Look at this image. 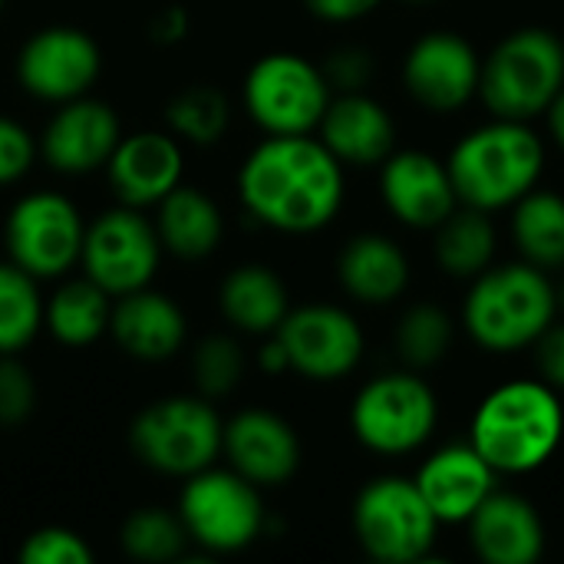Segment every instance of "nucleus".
Wrapping results in <instances>:
<instances>
[{
	"label": "nucleus",
	"instance_id": "obj_36",
	"mask_svg": "<svg viewBox=\"0 0 564 564\" xmlns=\"http://www.w3.org/2000/svg\"><path fill=\"white\" fill-rule=\"evenodd\" d=\"M40 403L36 377L33 370L20 360V354H3L0 357V426L13 430L23 426Z\"/></svg>",
	"mask_w": 564,
	"mask_h": 564
},
{
	"label": "nucleus",
	"instance_id": "obj_2",
	"mask_svg": "<svg viewBox=\"0 0 564 564\" xmlns=\"http://www.w3.org/2000/svg\"><path fill=\"white\" fill-rule=\"evenodd\" d=\"M562 393L539 380H509L482 397L473 413L469 443L499 476H529L562 446Z\"/></svg>",
	"mask_w": 564,
	"mask_h": 564
},
{
	"label": "nucleus",
	"instance_id": "obj_30",
	"mask_svg": "<svg viewBox=\"0 0 564 564\" xmlns=\"http://www.w3.org/2000/svg\"><path fill=\"white\" fill-rule=\"evenodd\" d=\"M43 304L40 281L10 258L0 261V357L23 354L43 334Z\"/></svg>",
	"mask_w": 564,
	"mask_h": 564
},
{
	"label": "nucleus",
	"instance_id": "obj_37",
	"mask_svg": "<svg viewBox=\"0 0 564 564\" xmlns=\"http://www.w3.org/2000/svg\"><path fill=\"white\" fill-rule=\"evenodd\" d=\"M40 159V139L13 116L0 112V188L30 175Z\"/></svg>",
	"mask_w": 564,
	"mask_h": 564
},
{
	"label": "nucleus",
	"instance_id": "obj_35",
	"mask_svg": "<svg viewBox=\"0 0 564 564\" xmlns=\"http://www.w3.org/2000/svg\"><path fill=\"white\" fill-rule=\"evenodd\" d=\"M17 558L23 564H93V545L66 525H40L23 542Z\"/></svg>",
	"mask_w": 564,
	"mask_h": 564
},
{
	"label": "nucleus",
	"instance_id": "obj_46",
	"mask_svg": "<svg viewBox=\"0 0 564 564\" xmlns=\"http://www.w3.org/2000/svg\"><path fill=\"white\" fill-rule=\"evenodd\" d=\"M3 3H7V0H0V13H3Z\"/></svg>",
	"mask_w": 564,
	"mask_h": 564
},
{
	"label": "nucleus",
	"instance_id": "obj_38",
	"mask_svg": "<svg viewBox=\"0 0 564 564\" xmlns=\"http://www.w3.org/2000/svg\"><path fill=\"white\" fill-rule=\"evenodd\" d=\"M321 69L334 93H357L373 79V56L364 46H337L321 63Z\"/></svg>",
	"mask_w": 564,
	"mask_h": 564
},
{
	"label": "nucleus",
	"instance_id": "obj_25",
	"mask_svg": "<svg viewBox=\"0 0 564 564\" xmlns=\"http://www.w3.org/2000/svg\"><path fill=\"white\" fill-rule=\"evenodd\" d=\"M155 231L162 251L178 261H205L225 241V212L198 185L182 182L155 205Z\"/></svg>",
	"mask_w": 564,
	"mask_h": 564
},
{
	"label": "nucleus",
	"instance_id": "obj_43",
	"mask_svg": "<svg viewBox=\"0 0 564 564\" xmlns=\"http://www.w3.org/2000/svg\"><path fill=\"white\" fill-rule=\"evenodd\" d=\"M545 119H549V135L555 139V145L564 152V89L555 96V102L549 106Z\"/></svg>",
	"mask_w": 564,
	"mask_h": 564
},
{
	"label": "nucleus",
	"instance_id": "obj_16",
	"mask_svg": "<svg viewBox=\"0 0 564 564\" xmlns=\"http://www.w3.org/2000/svg\"><path fill=\"white\" fill-rule=\"evenodd\" d=\"M122 135L126 132L119 112L109 102L96 99L93 93H86L79 99L59 102L36 139H40V159L56 175L83 178L106 169Z\"/></svg>",
	"mask_w": 564,
	"mask_h": 564
},
{
	"label": "nucleus",
	"instance_id": "obj_22",
	"mask_svg": "<svg viewBox=\"0 0 564 564\" xmlns=\"http://www.w3.org/2000/svg\"><path fill=\"white\" fill-rule=\"evenodd\" d=\"M314 135L340 165H380L397 149V122L390 109L367 89L334 93Z\"/></svg>",
	"mask_w": 564,
	"mask_h": 564
},
{
	"label": "nucleus",
	"instance_id": "obj_1",
	"mask_svg": "<svg viewBox=\"0 0 564 564\" xmlns=\"http://www.w3.org/2000/svg\"><path fill=\"white\" fill-rule=\"evenodd\" d=\"M238 198L258 225L281 235L324 231L344 205L347 178L337 155L311 135H264L241 169Z\"/></svg>",
	"mask_w": 564,
	"mask_h": 564
},
{
	"label": "nucleus",
	"instance_id": "obj_29",
	"mask_svg": "<svg viewBox=\"0 0 564 564\" xmlns=\"http://www.w3.org/2000/svg\"><path fill=\"white\" fill-rule=\"evenodd\" d=\"M496 225L489 212L459 205L440 228H436V261L449 278L473 281L496 261Z\"/></svg>",
	"mask_w": 564,
	"mask_h": 564
},
{
	"label": "nucleus",
	"instance_id": "obj_33",
	"mask_svg": "<svg viewBox=\"0 0 564 564\" xmlns=\"http://www.w3.org/2000/svg\"><path fill=\"white\" fill-rule=\"evenodd\" d=\"M453 347V321L436 304L410 307L397 324V354L410 370H430L446 360Z\"/></svg>",
	"mask_w": 564,
	"mask_h": 564
},
{
	"label": "nucleus",
	"instance_id": "obj_10",
	"mask_svg": "<svg viewBox=\"0 0 564 564\" xmlns=\"http://www.w3.org/2000/svg\"><path fill=\"white\" fill-rule=\"evenodd\" d=\"M354 535L367 558L380 564L423 562L440 522L410 476H377L354 499Z\"/></svg>",
	"mask_w": 564,
	"mask_h": 564
},
{
	"label": "nucleus",
	"instance_id": "obj_41",
	"mask_svg": "<svg viewBox=\"0 0 564 564\" xmlns=\"http://www.w3.org/2000/svg\"><path fill=\"white\" fill-rule=\"evenodd\" d=\"M149 33H152V40H155V43H162V46L182 43V40L188 36V10H185V7H178V3L162 7V10L152 17Z\"/></svg>",
	"mask_w": 564,
	"mask_h": 564
},
{
	"label": "nucleus",
	"instance_id": "obj_28",
	"mask_svg": "<svg viewBox=\"0 0 564 564\" xmlns=\"http://www.w3.org/2000/svg\"><path fill=\"white\" fill-rule=\"evenodd\" d=\"M512 238L522 261L555 271L564 268V195L535 185L512 205Z\"/></svg>",
	"mask_w": 564,
	"mask_h": 564
},
{
	"label": "nucleus",
	"instance_id": "obj_44",
	"mask_svg": "<svg viewBox=\"0 0 564 564\" xmlns=\"http://www.w3.org/2000/svg\"><path fill=\"white\" fill-rule=\"evenodd\" d=\"M555 291H558V307H564V281L555 288Z\"/></svg>",
	"mask_w": 564,
	"mask_h": 564
},
{
	"label": "nucleus",
	"instance_id": "obj_14",
	"mask_svg": "<svg viewBox=\"0 0 564 564\" xmlns=\"http://www.w3.org/2000/svg\"><path fill=\"white\" fill-rule=\"evenodd\" d=\"M274 337L288 354L291 373L311 383H334L350 377L367 350L360 321L337 304L291 307Z\"/></svg>",
	"mask_w": 564,
	"mask_h": 564
},
{
	"label": "nucleus",
	"instance_id": "obj_18",
	"mask_svg": "<svg viewBox=\"0 0 564 564\" xmlns=\"http://www.w3.org/2000/svg\"><path fill=\"white\" fill-rule=\"evenodd\" d=\"M301 436L274 410L248 406L225 420L221 459L258 489L284 486L301 469Z\"/></svg>",
	"mask_w": 564,
	"mask_h": 564
},
{
	"label": "nucleus",
	"instance_id": "obj_23",
	"mask_svg": "<svg viewBox=\"0 0 564 564\" xmlns=\"http://www.w3.org/2000/svg\"><path fill=\"white\" fill-rule=\"evenodd\" d=\"M466 525L486 564H535L545 552V522L525 496L496 489Z\"/></svg>",
	"mask_w": 564,
	"mask_h": 564
},
{
	"label": "nucleus",
	"instance_id": "obj_42",
	"mask_svg": "<svg viewBox=\"0 0 564 564\" xmlns=\"http://www.w3.org/2000/svg\"><path fill=\"white\" fill-rule=\"evenodd\" d=\"M254 364H258V367H261L264 373H271V377L291 373L288 354H284V347H281V340H278L274 334L261 337V347H258V357H254Z\"/></svg>",
	"mask_w": 564,
	"mask_h": 564
},
{
	"label": "nucleus",
	"instance_id": "obj_45",
	"mask_svg": "<svg viewBox=\"0 0 564 564\" xmlns=\"http://www.w3.org/2000/svg\"><path fill=\"white\" fill-rule=\"evenodd\" d=\"M410 3H430V0H410Z\"/></svg>",
	"mask_w": 564,
	"mask_h": 564
},
{
	"label": "nucleus",
	"instance_id": "obj_3",
	"mask_svg": "<svg viewBox=\"0 0 564 564\" xmlns=\"http://www.w3.org/2000/svg\"><path fill=\"white\" fill-rule=\"evenodd\" d=\"M446 165L459 205L492 215L512 208L542 182L545 142L532 122L492 116L486 126H476L453 145Z\"/></svg>",
	"mask_w": 564,
	"mask_h": 564
},
{
	"label": "nucleus",
	"instance_id": "obj_19",
	"mask_svg": "<svg viewBox=\"0 0 564 564\" xmlns=\"http://www.w3.org/2000/svg\"><path fill=\"white\" fill-rule=\"evenodd\" d=\"M106 178L116 202L149 212L185 182V145L169 129L126 132L106 162Z\"/></svg>",
	"mask_w": 564,
	"mask_h": 564
},
{
	"label": "nucleus",
	"instance_id": "obj_13",
	"mask_svg": "<svg viewBox=\"0 0 564 564\" xmlns=\"http://www.w3.org/2000/svg\"><path fill=\"white\" fill-rule=\"evenodd\" d=\"M13 73L26 96L46 106H59L93 93L102 76V50L83 26L50 23L23 40L13 59Z\"/></svg>",
	"mask_w": 564,
	"mask_h": 564
},
{
	"label": "nucleus",
	"instance_id": "obj_12",
	"mask_svg": "<svg viewBox=\"0 0 564 564\" xmlns=\"http://www.w3.org/2000/svg\"><path fill=\"white\" fill-rule=\"evenodd\" d=\"M162 258L165 251L155 221L145 215V208L116 202L112 208L86 221L79 271L96 281L109 297L149 288L159 274Z\"/></svg>",
	"mask_w": 564,
	"mask_h": 564
},
{
	"label": "nucleus",
	"instance_id": "obj_8",
	"mask_svg": "<svg viewBox=\"0 0 564 564\" xmlns=\"http://www.w3.org/2000/svg\"><path fill=\"white\" fill-rule=\"evenodd\" d=\"M440 423V400L420 370H390L367 380L350 403L357 443L377 456H410L430 443Z\"/></svg>",
	"mask_w": 564,
	"mask_h": 564
},
{
	"label": "nucleus",
	"instance_id": "obj_17",
	"mask_svg": "<svg viewBox=\"0 0 564 564\" xmlns=\"http://www.w3.org/2000/svg\"><path fill=\"white\" fill-rule=\"evenodd\" d=\"M380 198L413 231H436L459 208L449 165L423 149H393L380 162Z\"/></svg>",
	"mask_w": 564,
	"mask_h": 564
},
{
	"label": "nucleus",
	"instance_id": "obj_31",
	"mask_svg": "<svg viewBox=\"0 0 564 564\" xmlns=\"http://www.w3.org/2000/svg\"><path fill=\"white\" fill-rule=\"evenodd\" d=\"M165 122H169V132L182 145L208 149L225 139V132L231 126V102L218 86L195 83L172 96V102L165 109Z\"/></svg>",
	"mask_w": 564,
	"mask_h": 564
},
{
	"label": "nucleus",
	"instance_id": "obj_21",
	"mask_svg": "<svg viewBox=\"0 0 564 564\" xmlns=\"http://www.w3.org/2000/svg\"><path fill=\"white\" fill-rule=\"evenodd\" d=\"M109 337L135 364H169L188 340V317L172 294L149 284L112 301Z\"/></svg>",
	"mask_w": 564,
	"mask_h": 564
},
{
	"label": "nucleus",
	"instance_id": "obj_34",
	"mask_svg": "<svg viewBox=\"0 0 564 564\" xmlns=\"http://www.w3.org/2000/svg\"><path fill=\"white\" fill-rule=\"evenodd\" d=\"M248 370V357L245 347L238 344V337L231 334H215L205 337L195 350H192V380H195V393L208 397V400H225L231 397Z\"/></svg>",
	"mask_w": 564,
	"mask_h": 564
},
{
	"label": "nucleus",
	"instance_id": "obj_7",
	"mask_svg": "<svg viewBox=\"0 0 564 564\" xmlns=\"http://www.w3.org/2000/svg\"><path fill=\"white\" fill-rule=\"evenodd\" d=\"M175 512L202 555L245 552L268 532L264 489L218 463L182 479Z\"/></svg>",
	"mask_w": 564,
	"mask_h": 564
},
{
	"label": "nucleus",
	"instance_id": "obj_39",
	"mask_svg": "<svg viewBox=\"0 0 564 564\" xmlns=\"http://www.w3.org/2000/svg\"><path fill=\"white\" fill-rule=\"evenodd\" d=\"M535 364H539V377L564 393V324H552L539 340H535Z\"/></svg>",
	"mask_w": 564,
	"mask_h": 564
},
{
	"label": "nucleus",
	"instance_id": "obj_26",
	"mask_svg": "<svg viewBox=\"0 0 564 564\" xmlns=\"http://www.w3.org/2000/svg\"><path fill=\"white\" fill-rule=\"evenodd\" d=\"M291 307L294 304H291L284 278L261 261L231 268L218 288V311L225 324L248 337L274 334Z\"/></svg>",
	"mask_w": 564,
	"mask_h": 564
},
{
	"label": "nucleus",
	"instance_id": "obj_5",
	"mask_svg": "<svg viewBox=\"0 0 564 564\" xmlns=\"http://www.w3.org/2000/svg\"><path fill=\"white\" fill-rule=\"evenodd\" d=\"M225 420L202 393H169L145 403L129 423L132 456L165 479H188L221 459Z\"/></svg>",
	"mask_w": 564,
	"mask_h": 564
},
{
	"label": "nucleus",
	"instance_id": "obj_4",
	"mask_svg": "<svg viewBox=\"0 0 564 564\" xmlns=\"http://www.w3.org/2000/svg\"><path fill=\"white\" fill-rule=\"evenodd\" d=\"M558 291L552 278L529 264H489L479 278H473L463 327L489 354H512L535 347V340L555 324Z\"/></svg>",
	"mask_w": 564,
	"mask_h": 564
},
{
	"label": "nucleus",
	"instance_id": "obj_15",
	"mask_svg": "<svg viewBox=\"0 0 564 564\" xmlns=\"http://www.w3.org/2000/svg\"><path fill=\"white\" fill-rule=\"evenodd\" d=\"M482 56L456 30H430L403 56V86L430 112H456L479 96Z\"/></svg>",
	"mask_w": 564,
	"mask_h": 564
},
{
	"label": "nucleus",
	"instance_id": "obj_40",
	"mask_svg": "<svg viewBox=\"0 0 564 564\" xmlns=\"http://www.w3.org/2000/svg\"><path fill=\"white\" fill-rule=\"evenodd\" d=\"M383 0H304V7L324 23H354L370 17Z\"/></svg>",
	"mask_w": 564,
	"mask_h": 564
},
{
	"label": "nucleus",
	"instance_id": "obj_20",
	"mask_svg": "<svg viewBox=\"0 0 564 564\" xmlns=\"http://www.w3.org/2000/svg\"><path fill=\"white\" fill-rule=\"evenodd\" d=\"M420 496L440 525H466L473 512L496 492L499 473L466 443H446L413 476Z\"/></svg>",
	"mask_w": 564,
	"mask_h": 564
},
{
	"label": "nucleus",
	"instance_id": "obj_6",
	"mask_svg": "<svg viewBox=\"0 0 564 564\" xmlns=\"http://www.w3.org/2000/svg\"><path fill=\"white\" fill-rule=\"evenodd\" d=\"M564 89V40L545 26L512 30L482 59L479 99L499 119L532 122Z\"/></svg>",
	"mask_w": 564,
	"mask_h": 564
},
{
	"label": "nucleus",
	"instance_id": "obj_24",
	"mask_svg": "<svg viewBox=\"0 0 564 564\" xmlns=\"http://www.w3.org/2000/svg\"><path fill=\"white\" fill-rule=\"evenodd\" d=\"M337 281L357 304L383 307L406 294L410 258L393 238L380 231H364L344 245L337 258Z\"/></svg>",
	"mask_w": 564,
	"mask_h": 564
},
{
	"label": "nucleus",
	"instance_id": "obj_27",
	"mask_svg": "<svg viewBox=\"0 0 564 564\" xmlns=\"http://www.w3.org/2000/svg\"><path fill=\"white\" fill-rule=\"evenodd\" d=\"M53 294L43 304V330L73 350L93 347L109 334V317H112V301L96 281H89L83 271L66 274L53 281Z\"/></svg>",
	"mask_w": 564,
	"mask_h": 564
},
{
	"label": "nucleus",
	"instance_id": "obj_32",
	"mask_svg": "<svg viewBox=\"0 0 564 564\" xmlns=\"http://www.w3.org/2000/svg\"><path fill=\"white\" fill-rule=\"evenodd\" d=\"M119 549L126 558L145 564H169L185 558L192 549L188 532L175 509L165 506H142L129 512L119 525Z\"/></svg>",
	"mask_w": 564,
	"mask_h": 564
},
{
	"label": "nucleus",
	"instance_id": "obj_11",
	"mask_svg": "<svg viewBox=\"0 0 564 564\" xmlns=\"http://www.w3.org/2000/svg\"><path fill=\"white\" fill-rule=\"evenodd\" d=\"M86 218L79 205L53 188L20 195L3 221L7 258L43 281H59L79 268Z\"/></svg>",
	"mask_w": 564,
	"mask_h": 564
},
{
	"label": "nucleus",
	"instance_id": "obj_9",
	"mask_svg": "<svg viewBox=\"0 0 564 564\" xmlns=\"http://www.w3.org/2000/svg\"><path fill=\"white\" fill-rule=\"evenodd\" d=\"M334 89L321 63L274 50L251 63L241 86L248 119L264 135H311L317 132Z\"/></svg>",
	"mask_w": 564,
	"mask_h": 564
}]
</instances>
